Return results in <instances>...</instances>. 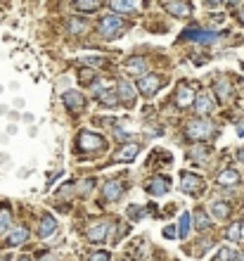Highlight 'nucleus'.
<instances>
[{
    "label": "nucleus",
    "mask_w": 244,
    "mask_h": 261,
    "mask_svg": "<svg viewBox=\"0 0 244 261\" xmlns=\"http://www.w3.org/2000/svg\"><path fill=\"white\" fill-rule=\"evenodd\" d=\"M123 29H126V22H123L119 14H107V17H102V19H100V33H102L105 38H114V36H119Z\"/></svg>",
    "instance_id": "f257e3e1"
},
{
    "label": "nucleus",
    "mask_w": 244,
    "mask_h": 261,
    "mask_svg": "<svg viewBox=\"0 0 244 261\" xmlns=\"http://www.w3.org/2000/svg\"><path fill=\"white\" fill-rule=\"evenodd\" d=\"M216 133V126L206 119H197V121H190L188 124V136L192 140H209V138Z\"/></svg>",
    "instance_id": "f03ea898"
},
{
    "label": "nucleus",
    "mask_w": 244,
    "mask_h": 261,
    "mask_svg": "<svg viewBox=\"0 0 244 261\" xmlns=\"http://www.w3.org/2000/svg\"><path fill=\"white\" fill-rule=\"evenodd\" d=\"M163 83H166V79L163 76H157V74H145V76H140V81H137V88H140V93L142 95L152 97L159 88H162Z\"/></svg>",
    "instance_id": "7ed1b4c3"
},
{
    "label": "nucleus",
    "mask_w": 244,
    "mask_h": 261,
    "mask_svg": "<svg viewBox=\"0 0 244 261\" xmlns=\"http://www.w3.org/2000/svg\"><path fill=\"white\" fill-rule=\"evenodd\" d=\"M188 38H192L194 43L211 45V43H218V41H220V33H214V31H202V29H188V31H183L180 41H188Z\"/></svg>",
    "instance_id": "20e7f679"
},
{
    "label": "nucleus",
    "mask_w": 244,
    "mask_h": 261,
    "mask_svg": "<svg viewBox=\"0 0 244 261\" xmlns=\"http://www.w3.org/2000/svg\"><path fill=\"white\" fill-rule=\"evenodd\" d=\"M79 147L83 152H97L105 147V140L97 136V133H93V131H83L81 136H79Z\"/></svg>",
    "instance_id": "39448f33"
},
{
    "label": "nucleus",
    "mask_w": 244,
    "mask_h": 261,
    "mask_svg": "<svg viewBox=\"0 0 244 261\" xmlns=\"http://www.w3.org/2000/svg\"><path fill=\"white\" fill-rule=\"evenodd\" d=\"M192 102H194V86L188 81H180L176 90V105L178 107H190Z\"/></svg>",
    "instance_id": "423d86ee"
},
{
    "label": "nucleus",
    "mask_w": 244,
    "mask_h": 261,
    "mask_svg": "<svg viewBox=\"0 0 244 261\" xmlns=\"http://www.w3.org/2000/svg\"><path fill=\"white\" fill-rule=\"evenodd\" d=\"M180 190L188 195H199L204 190V180L199 176H194V174H183V178H180Z\"/></svg>",
    "instance_id": "0eeeda50"
},
{
    "label": "nucleus",
    "mask_w": 244,
    "mask_h": 261,
    "mask_svg": "<svg viewBox=\"0 0 244 261\" xmlns=\"http://www.w3.org/2000/svg\"><path fill=\"white\" fill-rule=\"evenodd\" d=\"M166 10L173 14V17H183V19H188L192 14V5L188 0H168L166 2Z\"/></svg>",
    "instance_id": "6e6552de"
},
{
    "label": "nucleus",
    "mask_w": 244,
    "mask_h": 261,
    "mask_svg": "<svg viewBox=\"0 0 244 261\" xmlns=\"http://www.w3.org/2000/svg\"><path fill=\"white\" fill-rule=\"evenodd\" d=\"M214 107H216V102H214L211 93H199V95L194 97V112L197 114H211Z\"/></svg>",
    "instance_id": "1a4fd4ad"
},
{
    "label": "nucleus",
    "mask_w": 244,
    "mask_h": 261,
    "mask_svg": "<svg viewBox=\"0 0 244 261\" xmlns=\"http://www.w3.org/2000/svg\"><path fill=\"white\" fill-rule=\"evenodd\" d=\"M107 231H109V223L107 221H100V223H93L90 228H88V240L90 242H105V237H107Z\"/></svg>",
    "instance_id": "9d476101"
},
{
    "label": "nucleus",
    "mask_w": 244,
    "mask_h": 261,
    "mask_svg": "<svg viewBox=\"0 0 244 261\" xmlns=\"http://www.w3.org/2000/svg\"><path fill=\"white\" fill-rule=\"evenodd\" d=\"M147 193L154 195V197H163V195L168 193V180L162 178V176H154L152 180H147Z\"/></svg>",
    "instance_id": "9b49d317"
},
{
    "label": "nucleus",
    "mask_w": 244,
    "mask_h": 261,
    "mask_svg": "<svg viewBox=\"0 0 244 261\" xmlns=\"http://www.w3.org/2000/svg\"><path fill=\"white\" fill-rule=\"evenodd\" d=\"M62 100H64V105H67L69 112H81L83 107H85V100H83V95H81V93H76V90H67Z\"/></svg>",
    "instance_id": "f8f14e48"
},
{
    "label": "nucleus",
    "mask_w": 244,
    "mask_h": 261,
    "mask_svg": "<svg viewBox=\"0 0 244 261\" xmlns=\"http://www.w3.org/2000/svg\"><path fill=\"white\" fill-rule=\"evenodd\" d=\"M54 231H57V221H54V216L45 214L41 219V223H38V237H41V240H48Z\"/></svg>",
    "instance_id": "ddd939ff"
},
{
    "label": "nucleus",
    "mask_w": 244,
    "mask_h": 261,
    "mask_svg": "<svg viewBox=\"0 0 244 261\" xmlns=\"http://www.w3.org/2000/svg\"><path fill=\"white\" fill-rule=\"evenodd\" d=\"M137 152H140V147H137L136 143H128V145H123V147L116 152L114 157H116V162H123V164H128V162H136Z\"/></svg>",
    "instance_id": "4468645a"
},
{
    "label": "nucleus",
    "mask_w": 244,
    "mask_h": 261,
    "mask_svg": "<svg viewBox=\"0 0 244 261\" xmlns=\"http://www.w3.org/2000/svg\"><path fill=\"white\" fill-rule=\"evenodd\" d=\"M121 195H123L121 180H109L107 185H105V200H107V202H116Z\"/></svg>",
    "instance_id": "2eb2a0df"
},
{
    "label": "nucleus",
    "mask_w": 244,
    "mask_h": 261,
    "mask_svg": "<svg viewBox=\"0 0 244 261\" xmlns=\"http://www.w3.org/2000/svg\"><path fill=\"white\" fill-rule=\"evenodd\" d=\"M95 95L97 100L102 102V105H107V107H116V93L114 90H107V88H102V86H95Z\"/></svg>",
    "instance_id": "dca6fc26"
},
{
    "label": "nucleus",
    "mask_w": 244,
    "mask_h": 261,
    "mask_svg": "<svg viewBox=\"0 0 244 261\" xmlns=\"http://www.w3.org/2000/svg\"><path fill=\"white\" fill-rule=\"evenodd\" d=\"M126 71L128 74H133V76H145V71H147V62L145 59H128L126 62Z\"/></svg>",
    "instance_id": "f3484780"
},
{
    "label": "nucleus",
    "mask_w": 244,
    "mask_h": 261,
    "mask_svg": "<svg viewBox=\"0 0 244 261\" xmlns=\"http://www.w3.org/2000/svg\"><path fill=\"white\" fill-rule=\"evenodd\" d=\"M216 180H218V185H235V183H240V174L235 169H223Z\"/></svg>",
    "instance_id": "a211bd4d"
},
{
    "label": "nucleus",
    "mask_w": 244,
    "mask_h": 261,
    "mask_svg": "<svg viewBox=\"0 0 244 261\" xmlns=\"http://www.w3.org/2000/svg\"><path fill=\"white\" fill-rule=\"evenodd\" d=\"M119 95H121V100L126 102V105H128V107L136 102V90H133V86H131L128 81H121V83H119Z\"/></svg>",
    "instance_id": "6ab92c4d"
},
{
    "label": "nucleus",
    "mask_w": 244,
    "mask_h": 261,
    "mask_svg": "<svg viewBox=\"0 0 244 261\" xmlns=\"http://www.w3.org/2000/svg\"><path fill=\"white\" fill-rule=\"evenodd\" d=\"M109 5H111L114 12H136V7H137L136 0H111Z\"/></svg>",
    "instance_id": "aec40b11"
},
{
    "label": "nucleus",
    "mask_w": 244,
    "mask_h": 261,
    "mask_svg": "<svg viewBox=\"0 0 244 261\" xmlns=\"http://www.w3.org/2000/svg\"><path fill=\"white\" fill-rule=\"evenodd\" d=\"M27 237H28L27 228H17V231H12V233H10V237H7V245H10V247H17V245L27 242Z\"/></svg>",
    "instance_id": "412c9836"
},
{
    "label": "nucleus",
    "mask_w": 244,
    "mask_h": 261,
    "mask_svg": "<svg viewBox=\"0 0 244 261\" xmlns=\"http://www.w3.org/2000/svg\"><path fill=\"white\" fill-rule=\"evenodd\" d=\"M190 223H192V216L185 211V214L180 216V223H178V237H180V240H185V237L190 235Z\"/></svg>",
    "instance_id": "4be33fe9"
},
{
    "label": "nucleus",
    "mask_w": 244,
    "mask_h": 261,
    "mask_svg": "<svg viewBox=\"0 0 244 261\" xmlns=\"http://www.w3.org/2000/svg\"><path fill=\"white\" fill-rule=\"evenodd\" d=\"M209 154H211V150H209L206 145H194L190 150V159H194V162H206Z\"/></svg>",
    "instance_id": "5701e85b"
},
{
    "label": "nucleus",
    "mask_w": 244,
    "mask_h": 261,
    "mask_svg": "<svg viewBox=\"0 0 244 261\" xmlns=\"http://www.w3.org/2000/svg\"><path fill=\"white\" fill-rule=\"evenodd\" d=\"M216 93H218L220 100H230V95H232L230 81H228V79H220V81L216 83Z\"/></svg>",
    "instance_id": "b1692460"
},
{
    "label": "nucleus",
    "mask_w": 244,
    "mask_h": 261,
    "mask_svg": "<svg viewBox=\"0 0 244 261\" xmlns=\"http://www.w3.org/2000/svg\"><path fill=\"white\" fill-rule=\"evenodd\" d=\"M74 5H76L79 10H83V12H95L102 2H100V0H74Z\"/></svg>",
    "instance_id": "393cba45"
},
{
    "label": "nucleus",
    "mask_w": 244,
    "mask_h": 261,
    "mask_svg": "<svg viewBox=\"0 0 244 261\" xmlns=\"http://www.w3.org/2000/svg\"><path fill=\"white\" fill-rule=\"evenodd\" d=\"M85 29H88L85 19H81V17H71L69 19V31L71 33H85Z\"/></svg>",
    "instance_id": "a878e982"
},
{
    "label": "nucleus",
    "mask_w": 244,
    "mask_h": 261,
    "mask_svg": "<svg viewBox=\"0 0 244 261\" xmlns=\"http://www.w3.org/2000/svg\"><path fill=\"white\" fill-rule=\"evenodd\" d=\"M194 221H197V231H209V226H211V219L206 216V211H202V209L194 211Z\"/></svg>",
    "instance_id": "bb28decb"
},
{
    "label": "nucleus",
    "mask_w": 244,
    "mask_h": 261,
    "mask_svg": "<svg viewBox=\"0 0 244 261\" xmlns=\"http://www.w3.org/2000/svg\"><path fill=\"white\" fill-rule=\"evenodd\" d=\"M211 211H214V216H216V219H228L230 206L225 204V202H214V204H211Z\"/></svg>",
    "instance_id": "cd10ccee"
},
{
    "label": "nucleus",
    "mask_w": 244,
    "mask_h": 261,
    "mask_svg": "<svg viewBox=\"0 0 244 261\" xmlns=\"http://www.w3.org/2000/svg\"><path fill=\"white\" fill-rule=\"evenodd\" d=\"M225 237H228L230 242H240V240H242V223H232L230 228L225 231Z\"/></svg>",
    "instance_id": "c85d7f7f"
},
{
    "label": "nucleus",
    "mask_w": 244,
    "mask_h": 261,
    "mask_svg": "<svg viewBox=\"0 0 244 261\" xmlns=\"http://www.w3.org/2000/svg\"><path fill=\"white\" fill-rule=\"evenodd\" d=\"M10 223H12V214L7 209H0V233H7Z\"/></svg>",
    "instance_id": "c756f323"
},
{
    "label": "nucleus",
    "mask_w": 244,
    "mask_h": 261,
    "mask_svg": "<svg viewBox=\"0 0 244 261\" xmlns=\"http://www.w3.org/2000/svg\"><path fill=\"white\" fill-rule=\"evenodd\" d=\"M126 211H128V219H133V221H140L145 216V214H142V206H137V204H131Z\"/></svg>",
    "instance_id": "7c9ffc66"
},
{
    "label": "nucleus",
    "mask_w": 244,
    "mask_h": 261,
    "mask_svg": "<svg viewBox=\"0 0 244 261\" xmlns=\"http://www.w3.org/2000/svg\"><path fill=\"white\" fill-rule=\"evenodd\" d=\"M232 259H235V249H230V247H220V252H218L216 261H232Z\"/></svg>",
    "instance_id": "2f4dec72"
},
{
    "label": "nucleus",
    "mask_w": 244,
    "mask_h": 261,
    "mask_svg": "<svg viewBox=\"0 0 244 261\" xmlns=\"http://www.w3.org/2000/svg\"><path fill=\"white\" fill-rule=\"evenodd\" d=\"M85 64H90V67H105V59L102 57H81Z\"/></svg>",
    "instance_id": "473e14b6"
},
{
    "label": "nucleus",
    "mask_w": 244,
    "mask_h": 261,
    "mask_svg": "<svg viewBox=\"0 0 244 261\" xmlns=\"http://www.w3.org/2000/svg\"><path fill=\"white\" fill-rule=\"evenodd\" d=\"M79 79H81V83H93V71L90 69H81Z\"/></svg>",
    "instance_id": "72a5a7b5"
},
{
    "label": "nucleus",
    "mask_w": 244,
    "mask_h": 261,
    "mask_svg": "<svg viewBox=\"0 0 244 261\" xmlns=\"http://www.w3.org/2000/svg\"><path fill=\"white\" fill-rule=\"evenodd\" d=\"M71 190H74V183H67V185H62V188L57 190V195H59V197H69Z\"/></svg>",
    "instance_id": "f704fd0d"
},
{
    "label": "nucleus",
    "mask_w": 244,
    "mask_h": 261,
    "mask_svg": "<svg viewBox=\"0 0 244 261\" xmlns=\"http://www.w3.org/2000/svg\"><path fill=\"white\" fill-rule=\"evenodd\" d=\"M176 231H178L176 226H166V228H163V237H166V240H171V237H178Z\"/></svg>",
    "instance_id": "c9c22d12"
},
{
    "label": "nucleus",
    "mask_w": 244,
    "mask_h": 261,
    "mask_svg": "<svg viewBox=\"0 0 244 261\" xmlns=\"http://www.w3.org/2000/svg\"><path fill=\"white\" fill-rule=\"evenodd\" d=\"M90 261H109V254L107 252H95V254L90 257Z\"/></svg>",
    "instance_id": "e433bc0d"
},
{
    "label": "nucleus",
    "mask_w": 244,
    "mask_h": 261,
    "mask_svg": "<svg viewBox=\"0 0 244 261\" xmlns=\"http://www.w3.org/2000/svg\"><path fill=\"white\" fill-rule=\"evenodd\" d=\"M79 190H83V193H90V190H93V180H83L81 185H79Z\"/></svg>",
    "instance_id": "4c0bfd02"
},
{
    "label": "nucleus",
    "mask_w": 244,
    "mask_h": 261,
    "mask_svg": "<svg viewBox=\"0 0 244 261\" xmlns=\"http://www.w3.org/2000/svg\"><path fill=\"white\" fill-rule=\"evenodd\" d=\"M204 2H206V7H211V10H214V7H218V5H220V0H204Z\"/></svg>",
    "instance_id": "58836bf2"
},
{
    "label": "nucleus",
    "mask_w": 244,
    "mask_h": 261,
    "mask_svg": "<svg viewBox=\"0 0 244 261\" xmlns=\"http://www.w3.org/2000/svg\"><path fill=\"white\" fill-rule=\"evenodd\" d=\"M41 261H57V259H54L53 254H45V257H43V259H41Z\"/></svg>",
    "instance_id": "ea45409f"
},
{
    "label": "nucleus",
    "mask_w": 244,
    "mask_h": 261,
    "mask_svg": "<svg viewBox=\"0 0 244 261\" xmlns=\"http://www.w3.org/2000/svg\"><path fill=\"white\" fill-rule=\"evenodd\" d=\"M240 2H242V0H228V5H230V7H235V5H240Z\"/></svg>",
    "instance_id": "a19ab883"
},
{
    "label": "nucleus",
    "mask_w": 244,
    "mask_h": 261,
    "mask_svg": "<svg viewBox=\"0 0 244 261\" xmlns=\"http://www.w3.org/2000/svg\"><path fill=\"white\" fill-rule=\"evenodd\" d=\"M240 22H242V24H244V7H242V10H240Z\"/></svg>",
    "instance_id": "79ce46f5"
},
{
    "label": "nucleus",
    "mask_w": 244,
    "mask_h": 261,
    "mask_svg": "<svg viewBox=\"0 0 244 261\" xmlns=\"http://www.w3.org/2000/svg\"><path fill=\"white\" fill-rule=\"evenodd\" d=\"M0 261H7V254H2V252H0Z\"/></svg>",
    "instance_id": "37998d69"
},
{
    "label": "nucleus",
    "mask_w": 244,
    "mask_h": 261,
    "mask_svg": "<svg viewBox=\"0 0 244 261\" xmlns=\"http://www.w3.org/2000/svg\"><path fill=\"white\" fill-rule=\"evenodd\" d=\"M17 261H31V259H28V257H19V259H17Z\"/></svg>",
    "instance_id": "c03bdc74"
},
{
    "label": "nucleus",
    "mask_w": 244,
    "mask_h": 261,
    "mask_svg": "<svg viewBox=\"0 0 244 261\" xmlns=\"http://www.w3.org/2000/svg\"><path fill=\"white\" fill-rule=\"evenodd\" d=\"M237 157H240V159H242V162H244V150L240 152V154H237Z\"/></svg>",
    "instance_id": "a18cd8bd"
},
{
    "label": "nucleus",
    "mask_w": 244,
    "mask_h": 261,
    "mask_svg": "<svg viewBox=\"0 0 244 261\" xmlns=\"http://www.w3.org/2000/svg\"><path fill=\"white\" fill-rule=\"evenodd\" d=\"M237 261H244V254H240V257H237Z\"/></svg>",
    "instance_id": "49530a36"
}]
</instances>
